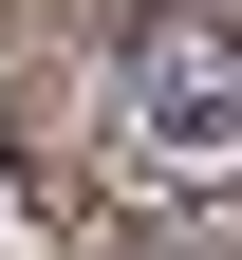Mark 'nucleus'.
Returning <instances> with one entry per match:
<instances>
[{
    "label": "nucleus",
    "mask_w": 242,
    "mask_h": 260,
    "mask_svg": "<svg viewBox=\"0 0 242 260\" xmlns=\"http://www.w3.org/2000/svg\"><path fill=\"white\" fill-rule=\"evenodd\" d=\"M149 112H168V149H224V112H242V93L205 75V56H149Z\"/></svg>",
    "instance_id": "nucleus-1"
}]
</instances>
